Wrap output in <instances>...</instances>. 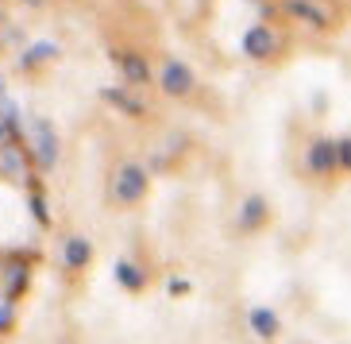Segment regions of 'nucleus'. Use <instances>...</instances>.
I'll return each mask as SVG.
<instances>
[{
  "label": "nucleus",
  "mask_w": 351,
  "mask_h": 344,
  "mask_svg": "<svg viewBox=\"0 0 351 344\" xmlns=\"http://www.w3.org/2000/svg\"><path fill=\"white\" fill-rule=\"evenodd\" d=\"M247 325H251V333L258 336V341H274L278 336V313L270 310V306H255V310L247 313Z\"/></svg>",
  "instance_id": "1a4fd4ad"
},
{
  "label": "nucleus",
  "mask_w": 351,
  "mask_h": 344,
  "mask_svg": "<svg viewBox=\"0 0 351 344\" xmlns=\"http://www.w3.org/2000/svg\"><path fill=\"white\" fill-rule=\"evenodd\" d=\"M112 275H116V282H120L124 290H132V294H139L147 286V271H143V267H135L132 260H116Z\"/></svg>",
  "instance_id": "f8f14e48"
},
{
  "label": "nucleus",
  "mask_w": 351,
  "mask_h": 344,
  "mask_svg": "<svg viewBox=\"0 0 351 344\" xmlns=\"http://www.w3.org/2000/svg\"><path fill=\"white\" fill-rule=\"evenodd\" d=\"M305 170L309 174H332V170H340L336 167V139H328V136L313 139L309 151H305Z\"/></svg>",
  "instance_id": "39448f33"
},
{
  "label": "nucleus",
  "mask_w": 351,
  "mask_h": 344,
  "mask_svg": "<svg viewBox=\"0 0 351 344\" xmlns=\"http://www.w3.org/2000/svg\"><path fill=\"white\" fill-rule=\"evenodd\" d=\"M101 97H104L108 104H112V108L128 113V116H147V104L139 101V97H132L128 89H112V85H108V89H101Z\"/></svg>",
  "instance_id": "ddd939ff"
},
{
  "label": "nucleus",
  "mask_w": 351,
  "mask_h": 344,
  "mask_svg": "<svg viewBox=\"0 0 351 344\" xmlns=\"http://www.w3.org/2000/svg\"><path fill=\"white\" fill-rule=\"evenodd\" d=\"M54 58H58V43L43 39V43H32V47L20 54V66L23 70H39L43 62H54Z\"/></svg>",
  "instance_id": "9b49d317"
},
{
  "label": "nucleus",
  "mask_w": 351,
  "mask_h": 344,
  "mask_svg": "<svg viewBox=\"0 0 351 344\" xmlns=\"http://www.w3.org/2000/svg\"><path fill=\"white\" fill-rule=\"evenodd\" d=\"M27 290V271H12L8 275V294H23Z\"/></svg>",
  "instance_id": "dca6fc26"
},
{
  "label": "nucleus",
  "mask_w": 351,
  "mask_h": 344,
  "mask_svg": "<svg viewBox=\"0 0 351 344\" xmlns=\"http://www.w3.org/2000/svg\"><path fill=\"white\" fill-rule=\"evenodd\" d=\"M23 4H32V8H39V4H43V0H23Z\"/></svg>",
  "instance_id": "aec40b11"
},
{
  "label": "nucleus",
  "mask_w": 351,
  "mask_h": 344,
  "mask_svg": "<svg viewBox=\"0 0 351 344\" xmlns=\"http://www.w3.org/2000/svg\"><path fill=\"white\" fill-rule=\"evenodd\" d=\"M286 12L293 20H305L309 27H328V12L313 4V0H286Z\"/></svg>",
  "instance_id": "9d476101"
},
{
  "label": "nucleus",
  "mask_w": 351,
  "mask_h": 344,
  "mask_svg": "<svg viewBox=\"0 0 351 344\" xmlns=\"http://www.w3.org/2000/svg\"><path fill=\"white\" fill-rule=\"evenodd\" d=\"M4 97H8V93H4V78H0V101H4Z\"/></svg>",
  "instance_id": "6ab92c4d"
},
{
  "label": "nucleus",
  "mask_w": 351,
  "mask_h": 344,
  "mask_svg": "<svg viewBox=\"0 0 351 344\" xmlns=\"http://www.w3.org/2000/svg\"><path fill=\"white\" fill-rule=\"evenodd\" d=\"M112 58H116V66H120V73H124V82H128V85H147V82H151V66H147L143 54H135V51H116Z\"/></svg>",
  "instance_id": "0eeeda50"
},
{
  "label": "nucleus",
  "mask_w": 351,
  "mask_h": 344,
  "mask_svg": "<svg viewBox=\"0 0 351 344\" xmlns=\"http://www.w3.org/2000/svg\"><path fill=\"white\" fill-rule=\"evenodd\" d=\"M166 290H170V294H186L189 282H186V279H170V286H166Z\"/></svg>",
  "instance_id": "f3484780"
},
{
  "label": "nucleus",
  "mask_w": 351,
  "mask_h": 344,
  "mask_svg": "<svg viewBox=\"0 0 351 344\" xmlns=\"http://www.w3.org/2000/svg\"><path fill=\"white\" fill-rule=\"evenodd\" d=\"M58 155H62V144H58V132H54L51 120H32V159L39 170H54L58 167Z\"/></svg>",
  "instance_id": "f03ea898"
},
{
  "label": "nucleus",
  "mask_w": 351,
  "mask_h": 344,
  "mask_svg": "<svg viewBox=\"0 0 351 344\" xmlns=\"http://www.w3.org/2000/svg\"><path fill=\"white\" fill-rule=\"evenodd\" d=\"M0 159H4V170H8V174H23V170H27L23 151H20L16 139H4V144H0Z\"/></svg>",
  "instance_id": "4468645a"
},
{
  "label": "nucleus",
  "mask_w": 351,
  "mask_h": 344,
  "mask_svg": "<svg viewBox=\"0 0 351 344\" xmlns=\"http://www.w3.org/2000/svg\"><path fill=\"white\" fill-rule=\"evenodd\" d=\"M12 325V306H0V329H8Z\"/></svg>",
  "instance_id": "a211bd4d"
},
{
  "label": "nucleus",
  "mask_w": 351,
  "mask_h": 344,
  "mask_svg": "<svg viewBox=\"0 0 351 344\" xmlns=\"http://www.w3.org/2000/svg\"><path fill=\"white\" fill-rule=\"evenodd\" d=\"M147 186H151L147 167H139L135 159H128V163H120V170H116V178H112V198L120 201V205H139V201L147 198Z\"/></svg>",
  "instance_id": "f257e3e1"
},
{
  "label": "nucleus",
  "mask_w": 351,
  "mask_h": 344,
  "mask_svg": "<svg viewBox=\"0 0 351 344\" xmlns=\"http://www.w3.org/2000/svg\"><path fill=\"white\" fill-rule=\"evenodd\" d=\"M267 217H270L267 198H263V194H247L243 205H239V213H236V225H239V232H258L267 225Z\"/></svg>",
  "instance_id": "423d86ee"
},
{
  "label": "nucleus",
  "mask_w": 351,
  "mask_h": 344,
  "mask_svg": "<svg viewBox=\"0 0 351 344\" xmlns=\"http://www.w3.org/2000/svg\"><path fill=\"white\" fill-rule=\"evenodd\" d=\"M158 89H162L166 97H174V101H186V97L197 93V73L189 70L186 62L170 58V62L158 70Z\"/></svg>",
  "instance_id": "7ed1b4c3"
},
{
  "label": "nucleus",
  "mask_w": 351,
  "mask_h": 344,
  "mask_svg": "<svg viewBox=\"0 0 351 344\" xmlns=\"http://www.w3.org/2000/svg\"><path fill=\"white\" fill-rule=\"evenodd\" d=\"M278 32L274 27H267V23H255V27H247V35H243V54L247 58H255V62H267V58H274L278 54Z\"/></svg>",
  "instance_id": "20e7f679"
},
{
  "label": "nucleus",
  "mask_w": 351,
  "mask_h": 344,
  "mask_svg": "<svg viewBox=\"0 0 351 344\" xmlns=\"http://www.w3.org/2000/svg\"><path fill=\"white\" fill-rule=\"evenodd\" d=\"M89 260H93L89 236H70V240L62 244V267L66 271H82V267H89Z\"/></svg>",
  "instance_id": "6e6552de"
},
{
  "label": "nucleus",
  "mask_w": 351,
  "mask_h": 344,
  "mask_svg": "<svg viewBox=\"0 0 351 344\" xmlns=\"http://www.w3.org/2000/svg\"><path fill=\"white\" fill-rule=\"evenodd\" d=\"M336 167H340V170H351V136L336 139Z\"/></svg>",
  "instance_id": "2eb2a0df"
}]
</instances>
